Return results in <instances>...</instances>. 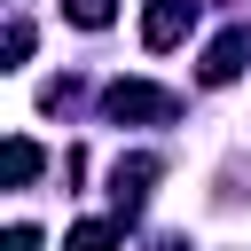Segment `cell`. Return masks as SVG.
I'll use <instances>...</instances> for the list:
<instances>
[{"label": "cell", "mask_w": 251, "mask_h": 251, "mask_svg": "<svg viewBox=\"0 0 251 251\" xmlns=\"http://www.w3.org/2000/svg\"><path fill=\"white\" fill-rule=\"evenodd\" d=\"M180 102L165 94V86H149V78H110L102 86V118H118V126H133V118H173Z\"/></svg>", "instance_id": "1"}, {"label": "cell", "mask_w": 251, "mask_h": 251, "mask_svg": "<svg viewBox=\"0 0 251 251\" xmlns=\"http://www.w3.org/2000/svg\"><path fill=\"white\" fill-rule=\"evenodd\" d=\"M243 63H251V31L235 24V31H220V39L204 47V63H196V78H204V86H227V78H243Z\"/></svg>", "instance_id": "2"}, {"label": "cell", "mask_w": 251, "mask_h": 251, "mask_svg": "<svg viewBox=\"0 0 251 251\" xmlns=\"http://www.w3.org/2000/svg\"><path fill=\"white\" fill-rule=\"evenodd\" d=\"M188 24H196V0H149V16H141V47H180L188 39Z\"/></svg>", "instance_id": "3"}, {"label": "cell", "mask_w": 251, "mask_h": 251, "mask_svg": "<svg viewBox=\"0 0 251 251\" xmlns=\"http://www.w3.org/2000/svg\"><path fill=\"white\" fill-rule=\"evenodd\" d=\"M149 180H157V157H118V173H110V196H118V220H133V204L149 196Z\"/></svg>", "instance_id": "4"}, {"label": "cell", "mask_w": 251, "mask_h": 251, "mask_svg": "<svg viewBox=\"0 0 251 251\" xmlns=\"http://www.w3.org/2000/svg\"><path fill=\"white\" fill-rule=\"evenodd\" d=\"M39 165H47V157H39V141H24V133L0 149V180H8V188H31V180H39Z\"/></svg>", "instance_id": "5"}, {"label": "cell", "mask_w": 251, "mask_h": 251, "mask_svg": "<svg viewBox=\"0 0 251 251\" xmlns=\"http://www.w3.org/2000/svg\"><path fill=\"white\" fill-rule=\"evenodd\" d=\"M118 243H126V220H78L63 235V251H118Z\"/></svg>", "instance_id": "6"}, {"label": "cell", "mask_w": 251, "mask_h": 251, "mask_svg": "<svg viewBox=\"0 0 251 251\" xmlns=\"http://www.w3.org/2000/svg\"><path fill=\"white\" fill-rule=\"evenodd\" d=\"M63 16H71L78 31H110V16H118V0H63Z\"/></svg>", "instance_id": "7"}, {"label": "cell", "mask_w": 251, "mask_h": 251, "mask_svg": "<svg viewBox=\"0 0 251 251\" xmlns=\"http://www.w3.org/2000/svg\"><path fill=\"white\" fill-rule=\"evenodd\" d=\"M24 55H31V24H24V16H16V24H8V39H0V63H8V71H16V63H24Z\"/></svg>", "instance_id": "8"}, {"label": "cell", "mask_w": 251, "mask_h": 251, "mask_svg": "<svg viewBox=\"0 0 251 251\" xmlns=\"http://www.w3.org/2000/svg\"><path fill=\"white\" fill-rule=\"evenodd\" d=\"M0 251H47V243H39V227H31V220H16V227L0 235Z\"/></svg>", "instance_id": "9"}, {"label": "cell", "mask_w": 251, "mask_h": 251, "mask_svg": "<svg viewBox=\"0 0 251 251\" xmlns=\"http://www.w3.org/2000/svg\"><path fill=\"white\" fill-rule=\"evenodd\" d=\"M157 251H188V243H180V235H165V243H157Z\"/></svg>", "instance_id": "10"}]
</instances>
